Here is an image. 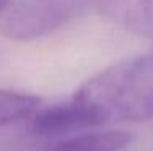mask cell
Segmentation results:
<instances>
[{
	"label": "cell",
	"instance_id": "cell-4",
	"mask_svg": "<svg viewBox=\"0 0 153 151\" xmlns=\"http://www.w3.org/2000/svg\"><path fill=\"white\" fill-rule=\"evenodd\" d=\"M134 141V133L126 130H101L70 136L49 151H124Z\"/></svg>",
	"mask_w": 153,
	"mask_h": 151
},
{
	"label": "cell",
	"instance_id": "cell-2",
	"mask_svg": "<svg viewBox=\"0 0 153 151\" xmlns=\"http://www.w3.org/2000/svg\"><path fill=\"white\" fill-rule=\"evenodd\" d=\"M86 0H18L0 23V33L12 41L46 36L80 12Z\"/></svg>",
	"mask_w": 153,
	"mask_h": 151
},
{
	"label": "cell",
	"instance_id": "cell-6",
	"mask_svg": "<svg viewBox=\"0 0 153 151\" xmlns=\"http://www.w3.org/2000/svg\"><path fill=\"white\" fill-rule=\"evenodd\" d=\"M12 2H13V0H0V10L7 8V7H8Z\"/></svg>",
	"mask_w": 153,
	"mask_h": 151
},
{
	"label": "cell",
	"instance_id": "cell-5",
	"mask_svg": "<svg viewBox=\"0 0 153 151\" xmlns=\"http://www.w3.org/2000/svg\"><path fill=\"white\" fill-rule=\"evenodd\" d=\"M39 98L25 93L0 89V125H8L30 116L38 107Z\"/></svg>",
	"mask_w": 153,
	"mask_h": 151
},
{
	"label": "cell",
	"instance_id": "cell-3",
	"mask_svg": "<svg viewBox=\"0 0 153 151\" xmlns=\"http://www.w3.org/2000/svg\"><path fill=\"white\" fill-rule=\"evenodd\" d=\"M106 124L104 116L91 104L78 98L41 110L33 120V132L39 136L54 138Z\"/></svg>",
	"mask_w": 153,
	"mask_h": 151
},
{
	"label": "cell",
	"instance_id": "cell-1",
	"mask_svg": "<svg viewBox=\"0 0 153 151\" xmlns=\"http://www.w3.org/2000/svg\"><path fill=\"white\" fill-rule=\"evenodd\" d=\"M75 98L94 106L106 122L153 119V55L112 63L85 81Z\"/></svg>",
	"mask_w": 153,
	"mask_h": 151
}]
</instances>
